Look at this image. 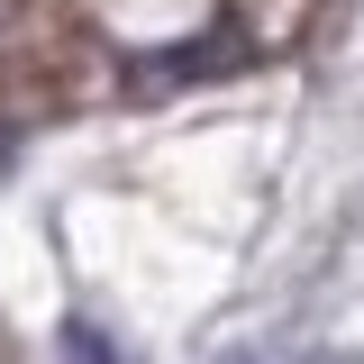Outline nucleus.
<instances>
[{
  "label": "nucleus",
  "instance_id": "obj_1",
  "mask_svg": "<svg viewBox=\"0 0 364 364\" xmlns=\"http://www.w3.org/2000/svg\"><path fill=\"white\" fill-rule=\"evenodd\" d=\"M64 355H73V364H109V346H100L91 328H64Z\"/></svg>",
  "mask_w": 364,
  "mask_h": 364
},
{
  "label": "nucleus",
  "instance_id": "obj_2",
  "mask_svg": "<svg viewBox=\"0 0 364 364\" xmlns=\"http://www.w3.org/2000/svg\"><path fill=\"white\" fill-rule=\"evenodd\" d=\"M228 364H255V355H228Z\"/></svg>",
  "mask_w": 364,
  "mask_h": 364
}]
</instances>
